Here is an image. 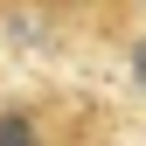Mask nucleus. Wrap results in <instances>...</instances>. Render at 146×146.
Listing matches in <instances>:
<instances>
[{
	"label": "nucleus",
	"instance_id": "nucleus-1",
	"mask_svg": "<svg viewBox=\"0 0 146 146\" xmlns=\"http://www.w3.org/2000/svg\"><path fill=\"white\" fill-rule=\"evenodd\" d=\"M0 146H42L35 118H28V111H0Z\"/></svg>",
	"mask_w": 146,
	"mask_h": 146
},
{
	"label": "nucleus",
	"instance_id": "nucleus-2",
	"mask_svg": "<svg viewBox=\"0 0 146 146\" xmlns=\"http://www.w3.org/2000/svg\"><path fill=\"white\" fill-rule=\"evenodd\" d=\"M132 63H139V84H146V49H139V56H132Z\"/></svg>",
	"mask_w": 146,
	"mask_h": 146
}]
</instances>
